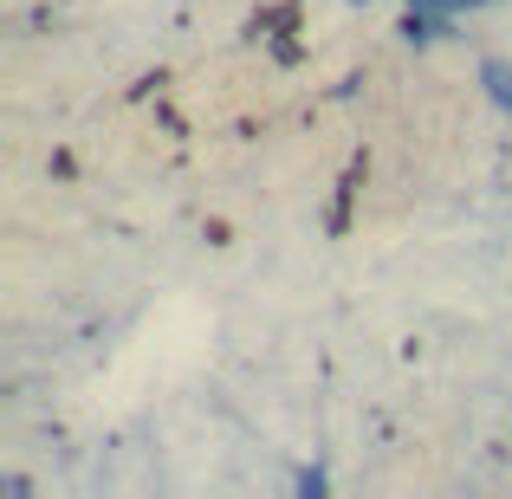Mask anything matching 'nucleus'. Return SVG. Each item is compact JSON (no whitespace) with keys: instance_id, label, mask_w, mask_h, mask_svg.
Listing matches in <instances>:
<instances>
[]
</instances>
